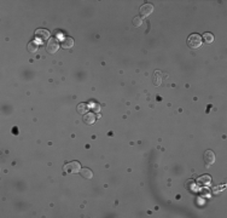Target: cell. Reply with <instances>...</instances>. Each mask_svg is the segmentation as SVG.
<instances>
[{
	"label": "cell",
	"instance_id": "1",
	"mask_svg": "<svg viewBox=\"0 0 227 218\" xmlns=\"http://www.w3.org/2000/svg\"><path fill=\"white\" fill-rule=\"evenodd\" d=\"M187 46L190 47V49H192V50H196V49H199L200 46H202V43H203V40H202V36L199 35V34H191L188 38H187Z\"/></svg>",
	"mask_w": 227,
	"mask_h": 218
},
{
	"label": "cell",
	"instance_id": "2",
	"mask_svg": "<svg viewBox=\"0 0 227 218\" xmlns=\"http://www.w3.org/2000/svg\"><path fill=\"white\" fill-rule=\"evenodd\" d=\"M80 170H81V165L79 161H70V162L65 164V166H64V171L67 173H79Z\"/></svg>",
	"mask_w": 227,
	"mask_h": 218
},
{
	"label": "cell",
	"instance_id": "3",
	"mask_svg": "<svg viewBox=\"0 0 227 218\" xmlns=\"http://www.w3.org/2000/svg\"><path fill=\"white\" fill-rule=\"evenodd\" d=\"M58 50H59V43H58V40L55 39V38L50 39V40L47 41V44H46V51H47L48 53L53 55V53H57Z\"/></svg>",
	"mask_w": 227,
	"mask_h": 218
},
{
	"label": "cell",
	"instance_id": "4",
	"mask_svg": "<svg viewBox=\"0 0 227 218\" xmlns=\"http://www.w3.org/2000/svg\"><path fill=\"white\" fill-rule=\"evenodd\" d=\"M204 162H205L207 167H210L215 162V154H214L213 150H210V149L205 150V153H204Z\"/></svg>",
	"mask_w": 227,
	"mask_h": 218
},
{
	"label": "cell",
	"instance_id": "5",
	"mask_svg": "<svg viewBox=\"0 0 227 218\" xmlns=\"http://www.w3.org/2000/svg\"><path fill=\"white\" fill-rule=\"evenodd\" d=\"M139 12H140L142 17H147L149 15H151L154 12V5L152 4H144V5L140 6Z\"/></svg>",
	"mask_w": 227,
	"mask_h": 218
},
{
	"label": "cell",
	"instance_id": "6",
	"mask_svg": "<svg viewBox=\"0 0 227 218\" xmlns=\"http://www.w3.org/2000/svg\"><path fill=\"white\" fill-rule=\"evenodd\" d=\"M35 36L38 40H46L50 38V32L47 29H36Z\"/></svg>",
	"mask_w": 227,
	"mask_h": 218
},
{
	"label": "cell",
	"instance_id": "7",
	"mask_svg": "<svg viewBox=\"0 0 227 218\" xmlns=\"http://www.w3.org/2000/svg\"><path fill=\"white\" fill-rule=\"evenodd\" d=\"M84 121H85V124H87V125H93L96 122V115L93 113H87L85 115V118H84Z\"/></svg>",
	"mask_w": 227,
	"mask_h": 218
},
{
	"label": "cell",
	"instance_id": "8",
	"mask_svg": "<svg viewBox=\"0 0 227 218\" xmlns=\"http://www.w3.org/2000/svg\"><path fill=\"white\" fill-rule=\"evenodd\" d=\"M72 46H74V39L70 38V36L65 38V39L62 41V47H63V49H71Z\"/></svg>",
	"mask_w": 227,
	"mask_h": 218
},
{
	"label": "cell",
	"instance_id": "9",
	"mask_svg": "<svg viewBox=\"0 0 227 218\" xmlns=\"http://www.w3.org/2000/svg\"><path fill=\"white\" fill-rule=\"evenodd\" d=\"M80 173H81V176H82L84 178H86V179H91V178L93 177L92 170H89V169H87V167L81 169V170H80Z\"/></svg>",
	"mask_w": 227,
	"mask_h": 218
},
{
	"label": "cell",
	"instance_id": "10",
	"mask_svg": "<svg viewBox=\"0 0 227 218\" xmlns=\"http://www.w3.org/2000/svg\"><path fill=\"white\" fill-rule=\"evenodd\" d=\"M28 51L30 53H35L36 51H38V49H39V44L36 43V41H30L28 44Z\"/></svg>",
	"mask_w": 227,
	"mask_h": 218
},
{
	"label": "cell",
	"instance_id": "11",
	"mask_svg": "<svg viewBox=\"0 0 227 218\" xmlns=\"http://www.w3.org/2000/svg\"><path fill=\"white\" fill-rule=\"evenodd\" d=\"M202 40L205 44H212L214 41V35L212 33H204L202 36Z\"/></svg>",
	"mask_w": 227,
	"mask_h": 218
},
{
	"label": "cell",
	"instance_id": "12",
	"mask_svg": "<svg viewBox=\"0 0 227 218\" xmlns=\"http://www.w3.org/2000/svg\"><path fill=\"white\" fill-rule=\"evenodd\" d=\"M142 24V16H137L133 18V26L134 27H140Z\"/></svg>",
	"mask_w": 227,
	"mask_h": 218
},
{
	"label": "cell",
	"instance_id": "13",
	"mask_svg": "<svg viewBox=\"0 0 227 218\" xmlns=\"http://www.w3.org/2000/svg\"><path fill=\"white\" fill-rule=\"evenodd\" d=\"M84 107H85V109H86V108H87V107H86V105H85V104H84V103H81V104H79V107H77V112H79L80 114H85V112H86V110H84V109H82Z\"/></svg>",
	"mask_w": 227,
	"mask_h": 218
}]
</instances>
